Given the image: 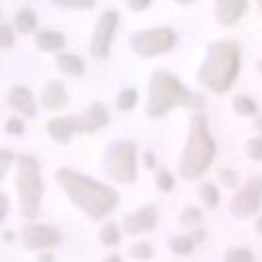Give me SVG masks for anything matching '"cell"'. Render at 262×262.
Wrapping results in <instances>:
<instances>
[{
    "label": "cell",
    "mask_w": 262,
    "mask_h": 262,
    "mask_svg": "<svg viewBox=\"0 0 262 262\" xmlns=\"http://www.w3.org/2000/svg\"><path fill=\"white\" fill-rule=\"evenodd\" d=\"M55 178L68 192L70 201L94 221L104 219L119 203V192L113 186L88 178L72 168H59Z\"/></svg>",
    "instance_id": "obj_1"
},
{
    "label": "cell",
    "mask_w": 262,
    "mask_h": 262,
    "mask_svg": "<svg viewBox=\"0 0 262 262\" xmlns=\"http://www.w3.org/2000/svg\"><path fill=\"white\" fill-rule=\"evenodd\" d=\"M178 104L201 108V106H205V98L201 94H194L188 88H184L182 82L174 74L164 72V70L154 72L151 82H149L147 115L149 117H162Z\"/></svg>",
    "instance_id": "obj_2"
},
{
    "label": "cell",
    "mask_w": 262,
    "mask_h": 262,
    "mask_svg": "<svg viewBox=\"0 0 262 262\" xmlns=\"http://www.w3.org/2000/svg\"><path fill=\"white\" fill-rule=\"evenodd\" d=\"M239 72V49L231 41H217L209 47L207 59L199 70V80L213 92H227Z\"/></svg>",
    "instance_id": "obj_3"
},
{
    "label": "cell",
    "mask_w": 262,
    "mask_h": 262,
    "mask_svg": "<svg viewBox=\"0 0 262 262\" xmlns=\"http://www.w3.org/2000/svg\"><path fill=\"white\" fill-rule=\"evenodd\" d=\"M215 158V141L207 129V117L205 115H194L192 125H190V135L184 147V154L180 158V176L186 180L201 178L207 168L211 166Z\"/></svg>",
    "instance_id": "obj_4"
},
{
    "label": "cell",
    "mask_w": 262,
    "mask_h": 262,
    "mask_svg": "<svg viewBox=\"0 0 262 262\" xmlns=\"http://www.w3.org/2000/svg\"><path fill=\"white\" fill-rule=\"evenodd\" d=\"M16 190L20 199V213L35 221L41 211L43 180L39 174V162L33 156H20L16 164Z\"/></svg>",
    "instance_id": "obj_5"
},
{
    "label": "cell",
    "mask_w": 262,
    "mask_h": 262,
    "mask_svg": "<svg viewBox=\"0 0 262 262\" xmlns=\"http://www.w3.org/2000/svg\"><path fill=\"white\" fill-rule=\"evenodd\" d=\"M106 121H108L106 108L102 104L94 102V104H90V108L84 115H72V117L51 119L47 123V131H49V135L55 141L68 143L74 133H92V131L100 129L102 125H106Z\"/></svg>",
    "instance_id": "obj_6"
},
{
    "label": "cell",
    "mask_w": 262,
    "mask_h": 262,
    "mask_svg": "<svg viewBox=\"0 0 262 262\" xmlns=\"http://www.w3.org/2000/svg\"><path fill=\"white\" fill-rule=\"evenodd\" d=\"M104 172L117 180L131 184L137 178V147L133 141H115L104 156Z\"/></svg>",
    "instance_id": "obj_7"
},
{
    "label": "cell",
    "mask_w": 262,
    "mask_h": 262,
    "mask_svg": "<svg viewBox=\"0 0 262 262\" xmlns=\"http://www.w3.org/2000/svg\"><path fill=\"white\" fill-rule=\"evenodd\" d=\"M174 43H176V35L172 29H149V31L135 33L131 37V47L141 57L166 53L168 49L174 47Z\"/></svg>",
    "instance_id": "obj_8"
},
{
    "label": "cell",
    "mask_w": 262,
    "mask_h": 262,
    "mask_svg": "<svg viewBox=\"0 0 262 262\" xmlns=\"http://www.w3.org/2000/svg\"><path fill=\"white\" fill-rule=\"evenodd\" d=\"M262 205V176H252L235 192L231 201V215L237 219L252 217Z\"/></svg>",
    "instance_id": "obj_9"
},
{
    "label": "cell",
    "mask_w": 262,
    "mask_h": 262,
    "mask_svg": "<svg viewBox=\"0 0 262 262\" xmlns=\"http://www.w3.org/2000/svg\"><path fill=\"white\" fill-rule=\"evenodd\" d=\"M61 239V233L53 225L45 223H29L23 227V244L29 250H47L57 246Z\"/></svg>",
    "instance_id": "obj_10"
},
{
    "label": "cell",
    "mask_w": 262,
    "mask_h": 262,
    "mask_svg": "<svg viewBox=\"0 0 262 262\" xmlns=\"http://www.w3.org/2000/svg\"><path fill=\"white\" fill-rule=\"evenodd\" d=\"M117 23H119L117 10H106L100 16V20L96 25V31H94V37H92V43H90V53L94 57H106L108 55V49H111V41H113Z\"/></svg>",
    "instance_id": "obj_11"
},
{
    "label": "cell",
    "mask_w": 262,
    "mask_h": 262,
    "mask_svg": "<svg viewBox=\"0 0 262 262\" xmlns=\"http://www.w3.org/2000/svg\"><path fill=\"white\" fill-rule=\"evenodd\" d=\"M158 223V211L151 205H145L133 213H129L123 219V229L131 235H139V233H147L156 227Z\"/></svg>",
    "instance_id": "obj_12"
},
{
    "label": "cell",
    "mask_w": 262,
    "mask_h": 262,
    "mask_svg": "<svg viewBox=\"0 0 262 262\" xmlns=\"http://www.w3.org/2000/svg\"><path fill=\"white\" fill-rule=\"evenodd\" d=\"M248 8V0H217L215 2V16L221 25H233L242 18Z\"/></svg>",
    "instance_id": "obj_13"
},
{
    "label": "cell",
    "mask_w": 262,
    "mask_h": 262,
    "mask_svg": "<svg viewBox=\"0 0 262 262\" xmlns=\"http://www.w3.org/2000/svg\"><path fill=\"white\" fill-rule=\"evenodd\" d=\"M8 102L12 104V108H16L18 113H23L25 117H35L37 106H35V98L31 94L29 88L25 86H14L8 94Z\"/></svg>",
    "instance_id": "obj_14"
},
{
    "label": "cell",
    "mask_w": 262,
    "mask_h": 262,
    "mask_svg": "<svg viewBox=\"0 0 262 262\" xmlns=\"http://www.w3.org/2000/svg\"><path fill=\"white\" fill-rule=\"evenodd\" d=\"M41 102H43V106L49 108V111L61 108V106L68 102V94H66L63 84L57 82V80L47 82V86H45L43 92H41Z\"/></svg>",
    "instance_id": "obj_15"
},
{
    "label": "cell",
    "mask_w": 262,
    "mask_h": 262,
    "mask_svg": "<svg viewBox=\"0 0 262 262\" xmlns=\"http://www.w3.org/2000/svg\"><path fill=\"white\" fill-rule=\"evenodd\" d=\"M35 43L39 49L43 51H57L66 45V39L61 33H55V31H41L35 35Z\"/></svg>",
    "instance_id": "obj_16"
},
{
    "label": "cell",
    "mask_w": 262,
    "mask_h": 262,
    "mask_svg": "<svg viewBox=\"0 0 262 262\" xmlns=\"http://www.w3.org/2000/svg\"><path fill=\"white\" fill-rule=\"evenodd\" d=\"M57 68L70 76H82L84 74V61L74 53H61L57 55Z\"/></svg>",
    "instance_id": "obj_17"
},
{
    "label": "cell",
    "mask_w": 262,
    "mask_h": 262,
    "mask_svg": "<svg viewBox=\"0 0 262 262\" xmlns=\"http://www.w3.org/2000/svg\"><path fill=\"white\" fill-rule=\"evenodd\" d=\"M14 27L18 33H31L37 27V16L31 8H20L14 16Z\"/></svg>",
    "instance_id": "obj_18"
},
{
    "label": "cell",
    "mask_w": 262,
    "mask_h": 262,
    "mask_svg": "<svg viewBox=\"0 0 262 262\" xmlns=\"http://www.w3.org/2000/svg\"><path fill=\"white\" fill-rule=\"evenodd\" d=\"M98 237H100V242H102L104 246L115 248V246L121 242V229H119V225H117L115 221H106V225L100 229Z\"/></svg>",
    "instance_id": "obj_19"
},
{
    "label": "cell",
    "mask_w": 262,
    "mask_h": 262,
    "mask_svg": "<svg viewBox=\"0 0 262 262\" xmlns=\"http://www.w3.org/2000/svg\"><path fill=\"white\" fill-rule=\"evenodd\" d=\"M170 250L178 256H188L194 250V242L190 239V235H174L170 239Z\"/></svg>",
    "instance_id": "obj_20"
},
{
    "label": "cell",
    "mask_w": 262,
    "mask_h": 262,
    "mask_svg": "<svg viewBox=\"0 0 262 262\" xmlns=\"http://www.w3.org/2000/svg\"><path fill=\"white\" fill-rule=\"evenodd\" d=\"M201 199H203L205 207L215 209V207L219 205V190H217V186L211 184V182H205V184L201 186Z\"/></svg>",
    "instance_id": "obj_21"
},
{
    "label": "cell",
    "mask_w": 262,
    "mask_h": 262,
    "mask_svg": "<svg viewBox=\"0 0 262 262\" xmlns=\"http://www.w3.org/2000/svg\"><path fill=\"white\" fill-rule=\"evenodd\" d=\"M223 262H254V254L248 248H229Z\"/></svg>",
    "instance_id": "obj_22"
},
{
    "label": "cell",
    "mask_w": 262,
    "mask_h": 262,
    "mask_svg": "<svg viewBox=\"0 0 262 262\" xmlns=\"http://www.w3.org/2000/svg\"><path fill=\"white\" fill-rule=\"evenodd\" d=\"M233 108H235L239 115H244V117L256 115V111H258L256 102H254L250 96H235V100H233Z\"/></svg>",
    "instance_id": "obj_23"
},
{
    "label": "cell",
    "mask_w": 262,
    "mask_h": 262,
    "mask_svg": "<svg viewBox=\"0 0 262 262\" xmlns=\"http://www.w3.org/2000/svg\"><path fill=\"white\" fill-rule=\"evenodd\" d=\"M129 254H131V258H135V260H149V258L154 256V248H151L147 242H137V244H133V246L129 248Z\"/></svg>",
    "instance_id": "obj_24"
},
{
    "label": "cell",
    "mask_w": 262,
    "mask_h": 262,
    "mask_svg": "<svg viewBox=\"0 0 262 262\" xmlns=\"http://www.w3.org/2000/svg\"><path fill=\"white\" fill-rule=\"evenodd\" d=\"M135 102H137V92H135L133 88H125V90L119 94V98H117V106H119L121 111H131V108L135 106Z\"/></svg>",
    "instance_id": "obj_25"
},
{
    "label": "cell",
    "mask_w": 262,
    "mask_h": 262,
    "mask_svg": "<svg viewBox=\"0 0 262 262\" xmlns=\"http://www.w3.org/2000/svg\"><path fill=\"white\" fill-rule=\"evenodd\" d=\"M156 184H158V188L162 190V192H170L172 188H174V176L168 172V170H158V174H156Z\"/></svg>",
    "instance_id": "obj_26"
},
{
    "label": "cell",
    "mask_w": 262,
    "mask_h": 262,
    "mask_svg": "<svg viewBox=\"0 0 262 262\" xmlns=\"http://www.w3.org/2000/svg\"><path fill=\"white\" fill-rule=\"evenodd\" d=\"M203 219V213L196 209V207H186L182 213H180V223L182 225H196L199 221Z\"/></svg>",
    "instance_id": "obj_27"
},
{
    "label": "cell",
    "mask_w": 262,
    "mask_h": 262,
    "mask_svg": "<svg viewBox=\"0 0 262 262\" xmlns=\"http://www.w3.org/2000/svg\"><path fill=\"white\" fill-rule=\"evenodd\" d=\"M246 151L252 160H262V137H254L246 143Z\"/></svg>",
    "instance_id": "obj_28"
},
{
    "label": "cell",
    "mask_w": 262,
    "mask_h": 262,
    "mask_svg": "<svg viewBox=\"0 0 262 262\" xmlns=\"http://www.w3.org/2000/svg\"><path fill=\"white\" fill-rule=\"evenodd\" d=\"M51 2L63 8H92L94 6V0H51Z\"/></svg>",
    "instance_id": "obj_29"
},
{
    "label": "cell",
    "mask_w": 262,
    "mask_h": 262,
    "mask_svg": "<svg viewBox=\"0 0 262 262\" xmlns=\"http://www.w3.org/2000/svg\"><path fill=\"white\" fill-rule=\"evenodd\" d=\"M12 160H14V154H12L10 149H0V180H2L4 174L8 172Z\"/></svg>",
    "instance_id": "obj_30"
},
{
    "label": "cell",
    "mask_w": 262,
    "mask_h": 262,
    "mask_svg": "<svg viewBox=\"0 0 262 262\" xmlns=\"http://www.w3.org/2000/svg\"><path fill=\"white\" fill-rule=\"evenodd\" d=\"M14 43V35H12V29L8 25H0V47H10Z\"/></svg>",
    "instance_id": "obj_31"
},
{
    "label": "cell",
    "mask_w": 262,
    "mask_h": 262,
    "mask_svg": "<svg viewBox=\"0 0 262 262\" xmlns=\"http://www.w3.org/2000/svg\"><path fill=\"white\" fill-rule=\"evenodd\" d=\"M219 178H221V182H223L225 186H235V184H237V174H235L233 170H227V168L219 170Z\"/></svg>",
    "instance_id": "obj_32"
},
{
    "label": "cell",
    "mask_w": 262,
    "mask_h": 262,
    "mask_svg": "<svg viewBox=\"0 0 262 262\" xmlns=\"http://www.w3.org/2000/svg\"><path fill=\"white\" fill-rule=\"evenodd\" d=\"M6 131L12 133V135H20V133H23V121L16 119V117L8 119V121H6Z\"/></svg>",
    "instance_id": "obj_33"
},
{
    "label": "cell",
    "mask_w": 262,
    "mask_h": 262,
    "mask_svg": "<svg viewBox=\"0 0 262 262\" xmlns=\"http://www.w3.org/2000/svg\"><path fill=\"white\" fill-rule=\"evenodd\" d=\"M6 213H8V196L4 192H0V223L4 221Z\"/></svg>",
    "instance_id": "obj_34"
},
{
    "label": "cell",
    "mask_w": 262,
    "mask_h": 262,
    "mask_svg": "<svg viewBox=\"0 0 262 262\" xmlns=\"http://www.w3.org/2000/svg\"><path fill=\"white\" fill-rule=\"evenodd\" d=\"M127 2H129V6H131L133 10H143V8L149 6L151 0H127Z\"/></svg>",
    "instance_id": "obj_35"
},
{
    "label": "cell",
    "mask_w": 262,
    "mask_h": 262,
    "mask_svg": "<svg viewBox=\"0 0 262 262\" xmlns=\"http://www.w3.org/2000/svg\"><path fill=\"white\" fill-rule=\"evenodd\" d=\"M37 262H55V256L51 252H43L37 256Z\"/></svg>",
    "instance_id": "obj_36"
},
{
    "label": "cell",
    "mask_w": 262,
    "mask_h": 262,
    "mask_svg": "<svg viewBox=\"0 0 262 262\" xmlns=\"http://www.w3.org/2000/svg\"><path fill=\"white\" fill-rule=\"evenodd\" d=\"M203 237H205V231H203V229H194V231L190 233V239H192L194 244H196V242H201Z\"/></svg>",
    "instance_id": "obj_37"
},
{
    "label": "cell",
    "mask_w": 262,
    "mask_h": 262,
    "mask_svg": "<svg viewBox=\"0 0 262 262\" xmlns=\"http://www.w3.org/2000/svg\"><path fill=\"white\" fill-rule=\"evenodd\" d=\"M145 166H147V168H154V154H151V151L145 154Z\"/></svg>",
    "instance_id": "obj_38"
},
{
    "label": "cell",
    "mask_w": 262,
    "mask_h": 262,
    "mask_svg": "<svg viewBox=\"0 0 262 262\" xmlns=\"http://www.w3.org/2000/svg\"><path fill=\"white\" fill-rule=\"evenodd\" d=\"M102 262H123V260H121V256H117V254H111V256H106Z\"/></svg>",
    "instance_id": "obj_39"
},
{
    "label": "cell",
    "mask_w": 262,
    "mask_h": 262,
    "mask_svg": "<svg viewBox=\"0 0 262 262\" xmlns=\"http://www.w3.org/2000/svg\"><path fill=\"white\" fill-rule=\"evenodd\" d=\"M14 239V233L12 231H4V242H12Z\"/></svg>",
    "instance_id": "obj_40"
},
{
    "label": "cell",
    "mask_w": 262,
    "mask_h": 262,
    "mask_svg": "<svg viewBox=\"0 0 262 262\" xmlns=\"http://www.w3.org/2000/svg\"><path fill=\"white\" fill-rule=\"evenodd\" d=\"M256 229H258V233L262 235V217H260V219L256 221Z\"/></svg>",
    "instance_id": "obj_41"
},
{
    "label": "cell",
    "mask_w": 262,
    "mask_h": 262,
    "mask_svg": "<svg viewBox=\"0 0 262 262\" xmlns=\"http://www.w3.org/2000/svg\"><path fill=\"white\" fill-rule=\"evenodd\" d=\"M256 125H258V129L262 131V115H260V119H258V123H256Z\"/></svg>",
    "instance_id": "obj_42"
},
{
    "label": "cell",
    "mask_w": 262,
    "mask_h": 262,
    "mask_svg": "<svg viewBox=\"0 0 262 262\" xmlns=\"http://www.w3.org/2000/svg\"><path fill=\"white\" fill-rule=\"evenodd\" d=\"M176 2H182L184 4V2H192V0H176Z\"/></svg>",
    "instance_id": "obj_43"
},
{
    "label": "cell",
    "mask_w": 262,
    "mask_h": 262,
    "mask_svg": "<svg viewBox=\"0 0 262 262\" xmlns=\"http://www.w3.org/2000/svg\"><path fill=\"white\" fill-rule=\"evenodd\" d=\"M258 4H260V10H262V0H258Z\"/></svg>",
    "instance_id": "obj_44"
},
{
    "label": "cell",
    "mask_w": 262,
    "mask_h": 262,
    "mask_svg": "<svg viewBox=\"0 0 262 262\" xmlns=\"http://www.w3.org/2000/svg\"><path fill=\"white\" fill-rule=\"evenodd\" d=\"M260 70H262V63H260Z\"/></svg>",
    "instance_id": "obj_45"
}]
</instances>
